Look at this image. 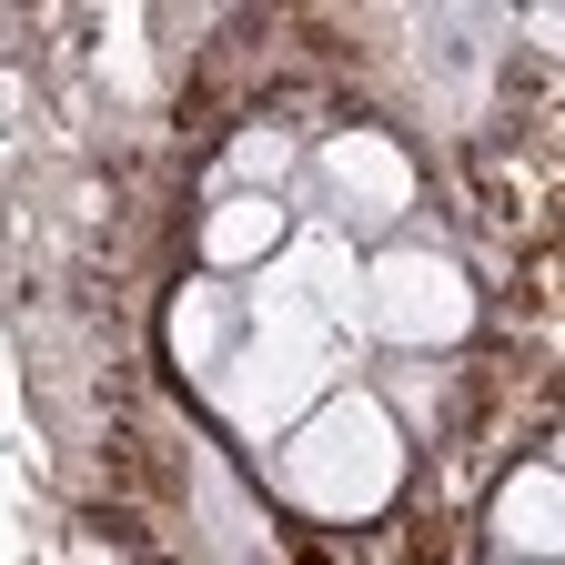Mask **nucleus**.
<instances>
[{
    "instance_id": "1",
    "label": "nucleus",
    "mask_w": 565,
    "mask_h": 565,
    "mask_svg": "<svg viewBox=\"0 0 565 565\" xmlns=\"http://www.w3.org/2000/svg\"><path fill=\"white\" fill-rule=\"evenodd\" d=\"M394 484H404V424L364 384H333L303 435H282V494L313 515H374Z\"/></svg>"
},
{
    "instance_id": "2",
    "label": "nucleus",
    "mask_w": 565,
    "mask_h": 565,
    "mask_svg": "<svg viewBox=\"0 0 565 565\" xmlns=\"http://www.w3.org/2000/svg\"><path fill=\"white\" fill-rule=\"evenodd\" d=\"M364 323H374L384 343H404V353H445V343H465V333H475L465 263L435 253V243H394V253H374V273H364Z\"/></svg>"
},
{
    "instance_id": "3",
    "label": "nucleus",
    "mask_w": 565,
    "mask_h": 565,
    "mask_svg": "<svg viewBox=\"0 0 565 565\" xmlns=\"http://www.w3.org/2000/svg\"><path fill=\"white\" fill-rule=\"evenodd\" d=\"M494 545H505V565H555V545H565V475L555 465H515L494 484Z\"/></svg>"
},
{
    "instance_id": "4",
    "label": "nucleus",
    "mask_w": 565,
    "mask_h": 565,
    "mask_svg": "<svg viewBox=\"0 0 565 565\" xmlns=\"http://www.w3.org/2000/svg\"><path fill=\"white\" fill-rule=\"evenodd\" d=\"M282 233H294L282 192H233V202H223V212L202 223V263H212V273H243V263L282 253Z\"/></svg>"
},
{
    "instance_id": "5",
    "label": "nucleus",
    "mask_w": 565,
    "mask_h": 565,
    "mask_svg": "<svg viewBox=\"0 0 565 565\" xmlns=\"http://www.w3.org/2000/svg\"><path fill=\"white\" fill-rule=\"evenodd\" d=\"M233 333H243V303L223 294V282H192V294L172 303V353H182V374H233Z\"/></svg>"
},
{
    "instance_id": "6",
    "label": "nucleus",
    "mask_w": 565,
    "mask_h": 565,
    "mask_svg": "<svg viewBox=\"0 0 565 565\" xmlns=\"http://www.w3.org/2000/svg\"><path fill=\"white\" fill-rule=\"evenodd\" d=\"M323 172H333L353 202H374V212H404V202H414V162L394 152L384 131H343L333 152H323Z\"/></svg>"
},
{
    "instance_id": "7",
    "label": "nucleus",
    "mask_w": 565,
    "mask_h": 565,
    "mask_svg": "<svg viewBox=\"0 0 565 565\" xmlns=\"http://www.w3.org/2000/svg\"><path fill=\"white\" fill-rule=\"evenodd\" d=\"M282 172H294V141H282V131H243V141H233V182L263 192V182H282Z\"/></svg>"
}]
</instances>
